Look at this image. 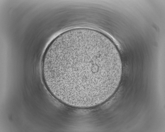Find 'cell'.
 Listing matches in <instances>:
<instances>
[{
	"label": "cell",
	"instance_id": "obj_1",
	"mask_svg": "<svg viewBox=\"0 0 165 132\" xmlns=\"http://www.w3.org/2000/svg\"><path fill=\"white\" fill-rule=\"evenodd\" d=\"M123 64L113 41L88 28L67 30L46 48L42 62L44 84L51 95L65 105L91 108L116 92Z\"/></svg>",
	"mask_w": 165,
	"mask_h": 132
}]
</instances>
